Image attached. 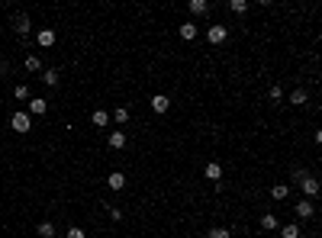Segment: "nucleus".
Segmentation results:
<instances>
[{
	"mask_svg": "<svg viewBox=\"0 0 322 238\" xmlns=\"http://www.w3.org/2000/svg\"><path fill=\"white\" fill-rule=\"evenodd\" d=\"M10 129H13V132H19V135H26L32 129V116H29V113H23V110L13 113V116H10Z\"/></svg>",
	"mask_w": 322,
	"mask_h": 238,
	"instance_id": "nucleus-1",
	"label": "nucleus"
},
{
	"mask_svg": "<svg viewBox=\"0 0 322 238\" xmlns=\"http://www.w3.org/2000/svg\"><path fill=\"white\" fill-rule=\"evenodd\" d=\"M13 29H16V36L23 39H29V32H32V23H29V16H26V13H16V16H13Z\"/></svg>",
	"mask_w": 322,
	"mask_h": 238,
	"instance_id": "nucleus-2",
	"label": "nucleus"
},
{
	"mask_svg": "<svg viewBox=\"0 0 322 238\" xmlns=\"http://www.w3.org/2000/svg\"><path fill=\"white\" fill-rule=\"evenodd\" d=\"M225 39H229V29H225V26L213 23V26H210V29H207V42H210V45H222Z\"/></svg>",
	"mask_w": 322,
	"mask_h": 238,
	"instance_id": "nucleus-3",
	"label": "nucleus"
},
{
	"mask_svg": "<svg viewBox=\"0 0 322 238\" xmlns=\"http://www.w3.org/2000/svg\"><path fill=\"white\" fill-rule=\"evenodd\" d=\"M293 213L300 216V219H313V216H316V206H313V200H300V203H293Z\"/></svg>",
	"mask_w": 322,
	"mask_h": 238,
	"instance_id": "nucleus-4",
	"label": "nucleus"
},
{
	"mask_svg": "<svg viewBox=\"0 0 322 238\" xmlns=\"http://www.w3.org/2000/svg\"><path fill=\"white\" fill-rule=\"evenodd\" d=\"M300 187H303V193H306V200H316V196H319V180L316 177H313V174H310V177H306V180H300Z\"/></svg>",
	"mask_w": 322,
	"mask_h": 238,
	"instance_id": "nucleus-5",
	"label": "nucleus"
},
{
	"mask_svg": "<svg viewBox=\"0 0 322 238\" xmlns=\"http://www.w3.org/2000/svg\"><path fill=\"white\" fill-rule=\"evenodd\" d=\"M29 116H45V113H49V100H42V97H32L29 100Z\"/></svg>",
	"mask_w": 322,
	"mask_h": 238,
	"instance_id": "nucleus-6",
	"label": "nucleus"
},
{
	"mask_svg": "<svg viewBox=\"0 0 322 238\" xmlns=\"http://www.w3.org/2000/svg\"><path fill=\"white\" fill-rule=\"evenodd\" d=\"M203 177L213 180V183H219V180H222V164H219V161H210V164L203 167Z\"/></svg>",
	"mask_w": 322,
	"mask_h": 238,
	"instance_id": "nucleus-7",
	"label": "nucleus"
},
{
	"mask_svg": "<svg viewBox=\"0 0 322 238\" xmlns=\"http://www.w3.org/2000/svg\"><path fill=\"white\" fill-rule=\"evenodd\" d=\"M152 110L158 113V116H161V113H168L171 110V97H168V93H155V97H152Z\"/></svg>",
	"mask_w": 322,
	"mask_h": 238,
	"instance_id": "nucleus-8",
	"label": "nucleus"
},
{
	"mask_svg": "<svg viewBox=\"0 0 322 238\" xmlns=\"http://www.w3.org/2000/svg\"><path fill=\"white\" fill-rule=\"evenodd\" d=\"M36 42H39V49H52V45H55V29H39L36 32Z\"/></svg>",
	"mask_w": 322,
	"mask_h": 238,
	"instance_id": "nucleus-9",
	"label": "nucleus"
},
{
	"mask_svg": "<svg viewBox=\"0 0 322 238\" xmlns=\"http://www.w3.org/2000/svg\"><path fill=\"white\" fill-rule=\"evenodd\" d=\"M107 187L113 190V193H116V190H122V187H126V174H122V171H109V177H107Z\"/></svg>",
	"mask_w": 322,
	"mask_h": 238,
	"instance_id": "nucleus-10",
	"label": "nucleus"
},
{
	"mask_svg": "<svg viewBox=\"0 0 322 238\" xmlns=\"http://www.w3.org/2000/svg\"><path fill=\"white\" fill-rule=\"evenodd\" d=\"M109 148H113V152H122V148H126V132H122V129H113V132H109Z\"/></svg>",
	"mask_w": 322,
	"mask_h": 238,
	"instance_id": "nucleus-11",
	"label": "nucleus"
},
{
	"mask_svg": "<svg viewBox=\"0 0 322 238\" xmlns=\"http://www.w3.org/2000/svg\"><path fill=\"white\" fill-rule=\"evenodd\" d=\"M277 232H280L277 238H300V235H303V229H300L297 222H287V226H280Z\"/></svg>",
	"mask_w": 322,
	"mask_h": 238,
	"instance_id": "nucleus-12",
	"label": "nucleus"
},
{
	"mask_svg": "<svg viewBox=\"0 0 322 238\" xmlns=\"http://www.w3.org/2000/svg\"><path fill=\"white\" fill-rule=\"evenodd\" d=\"M177 36H181L184 42H194V39H197V23H190V19H187V23L177 29Z\"/></svg>",
	"mask_w": 322,
	"mask_h": 238,
	"instance_id": "nucleus-13",
	"label": "nucleus"
},
{
	"mask_svg": "<svg viewBox=\"0 0 322 238\" xmlns=\"http://www.w3.org/2000/svg\"><path fill=\"white\" fill-rule=\"evenodd\" d=\"M23 65H26V71H29V74H42V71H45V68H42V58H39V55H26Z\"/></svg>",
	"mask_w": 322,
	"mask_h": 238,
	"instance_id": "nucleus-14",
	"label": "nucleus"
},
{
	"mask_svg": "<svg viewBox=\"0 0 322 238\" xmlns=\"http://www.w3.org/2000/svg\"><path fill=\"white\" fill-rule=\"evenodd\" d=\"M36 235L39 238H55V235H58V232H55V222H49V219L39 222V226H36Z\"/></svg>",
	"mask_w": 322,
	"mask_h": 238,
	"instance_id": "nucleus-15",
	"label": "nucleus"
},
{
	"mask_svg": "<svg viewBox=\"0 0 322 238\" xmlns=\"http://www.w3.org/2000/svg\"><path fill=\"white\" fill-rule=\"evenodd\" d=\"M306 100H310V93H306L303 87H297V90H290V106H306Z\"/></svg>",
	"mask_w": 322,
	"mask_h": 238,
	"instance_id": "nucleus-16",
	"label": "nucleus"
},
{
	"mask_svg": "<svg viewBox=\"0 0 322 238\" xmlns=\"http://www.w3.org/2000/svg\"><path fill=\"white\" fill-rule=\"evenodd\" d=\"M261 229H264V232H277V229H280L277 216H274V213H264L261 216Z\"/></svg>",
	"mask_w": 322,
	"mask_h": 238,
	"instance_id": "nucleus-17",
	"label": "nucleus"
},
{
	"mask_svg": "<svg viewBox=\"0 0 322 238\" xmlns=\"http://www.w3.org/2000/svg\"><path fill=\"white\" fill-rule=\"evenodd\" d=\"M91 122H94L97 129H107V126H109V113H107V110H94Z\"/></svg>",
	"mask_w": 322,
	"mask_h": 238,
	"instance_id": "nucleus-18",
	"label": "nucleus"
},
{
	"mask_svg": "<svg viewBox=\"0 0 322 238\" xmlns=\"http://www.w3.org/2000/svg\"><path fill=\"white\" fill-rule=\"evenodd\" d=\"M271 196H274V200H287V196H290V183H274Z\"/></svg>",
	"mask_w": 322,
	"mask_h": 238,
	"instance_id": "nucleus-19",
	"label": "nucleus"
},
{
	"mask_svg": "<svg viewBox=\"0 0 322 238\" xmlns=\"http://www.w3.org/2000/svg\"><path fill=\"white\" fill-rule=\"evenodd\" d=\"M187 10L194 13V16H203V13L210 10V3H207V0H190V3H187Z\"/></svg>",
	"mask_w": 322,
	"mask_h": 238,
	"instance_id": "nucleus-20",
	"label": "nucleus"
},
{
	"mask_svg": "<svg viewBox=\"0 0 322 238\" xmlns=\"http://www.w3.org/2000/svg\"><path fill=\"white\" fill-rule=\"evenodd\" d=\"M42 84L45 87H58V71H55V68H45L42 71Z\"/></svg>",
	"mask_w": 322,
	"mask_h": 238,
	"instance_id": "nucleus-21",
	"label": "nucleus"
},
{
	"mask_svg": "<svg viewBox=\"0 0 322 238\" xmlns=\"http://www.w3.org/2000/svg\"><path fill=\"white\" fill-rule=\"evenodd\" d=\"M113 122H116V126H126V122H129V110H126V106H116V110H113Z\"/></svg>",
	"mask_w": 322,
	"mask_h": 238,
	"instance_id": "nucleus-22",
	"label": "nucleus"
},
{
	"mask_svg": "<svg viewBox=\"0 0 322 238\" xmlns=\"http://www.w3.org/2000/svg\"><path fill=\"white\" fill-rule=\"evenodd\" d=\"M229 10L235 13V16H242V13H248V0H232V3H229Z\"/></svg>",
	"mask_w": 322,
	"mask_h": 238,
	"instance_id": "nucleus-23",
	"label": "nucleus"
},
{
	"mask_svg": "<svg viewBox=\"0 0 322 238\" xmlns=\"http://www.w3.org/2000/svg\"><path fill=\"white\" fill-rule=\"evenodd\" d=\"M268 100H271V103H280V100H284V87H280V84H274L271 90H268Z\"/></svg>",
	"mask_w": 322,
	"mask_h": 238,
	"instance_id": "nucleus-24",
	"label": "nucleus"
},
{
	"mask_svg": "<svg viewBox=\"0 0 322 238\" xmlns=\"http://www.w3.org/2000/svg\"><path fill=\"white\" fill-rule=\"evenodd\" d=\"M13 97H16V100H32V97H29V87H26V84H16V87H13Z\"/></svg>",
	"mask_w": 322,
	"mask_h": 238,
	"instance_id": "nucleus-25",
	"label": "nucleus"
},
{
	"mask_svg": "<svg viewBox=\"0 0 322 238\" xmlns=\"http://www.w3.org/2000/svg\"><path fill=\"white\" fill-rule=\"evenodd\" d=\"M207 238H232V232H229V229H210Z\"/></svg>",
	"mask_w": 322,
	"mask_h": 238,
	"instance_id": "nucleus-26",
	"label": "nucleus"
},
{
	"mask_svg": "<svg viewBox=\"0 0 322 238\" xmlns=\"http://www.w3.org/2000/svg\"><path fill=\"white\" fill-rule=\"evenodd\" d=\"M306 177H310V171H306V167H297V171L290 174V183H293V180L300 183V180H306Z\"/></svg>",
	"mask_w": 322,
	"mask_h": 238,
	"instance_id": "nucleus-27",
	"label": "nucleus"
},
{
	"mask_svg": "<svg viewBox=\"0 0 322 238\" xmlns=\"http://www.w3.org/2000/svg\"><path fill=\"white\" fill-rule=\"evenodd\" d=\"M65 238H84V229H78V226H71L68 229V235Z\"/></svg>",
	"mask_w": 322,
	"mask_h": 238,
	"instance_id": "nucleus-28",
	"label": "nucleus"
},
{
	"mask_svg": "<svg viewBox=\"0 0 322 238\" xmlns=\"http://www.w3.org/2000/svg\"><path fill=\"white\" fill-rule=\"evenodd\" d=\"M109 219L119 222V219H122V209H119V206H113V209H109Z\"/></svg>",
	"mask_w": 322,
	"mask_h": 238,
	"instance_id": "nucleus-29",
	"label": "nucleus"
},
{
	"mask_svg": "<svg viewBox=\"0 0 322 238\" xmlns=\"http://www.w3.org/2000/svg\"><path fill=\"white\" fill-rule=\"evenodd\" d=\"M316 145H322V129H316Z\"/></svg>",
	"mask_w": 322,
	"mask_h": 238,
	"instance_id": "nucleus-30",
	"label": "nucleus"
}]
</instances>
